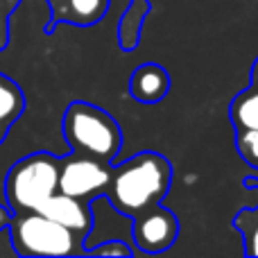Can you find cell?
<instances>
[{"label":"cell","mask_w":258,"mask_h":258,"mask_svg":"<svg viewBox=\"0 0 258 258\" xmlns=\"http://www.w3.org/2000/svg\"><path fill=\"white\" fill-rule=\"evenodd\" d=\"M172 183V165L156 152H141L116 170L107 186L111 206L129 220L156 209Z\"/></svg>","instance_id":"obj_1"},{"label":"cell","mask_w":258,"mask_h":258,"mask_svg":"<svg viewBox=\"0 0 258 258\" xmlns=\"http://www.w3.org/2000/svg\"><path fill=\"white\" fill-rule=\"evenodd\" d=\"M63 136L75 154L109 161L120 152V125L104 109L89 102H73L63 113Z\"/></svg>","instance_id":"obj_2"},{"label":"cell","mask_w":258,"mask_h":258,"mask_svg":"<svg viewBox=\"0 0 258 258\" xmlns=\"http://www.w3.org/2000/svg\"><path fill=\"white\" fill-rule=\"evenodd\" d=\"M9 240L16 256H73L84 254V238L68 227L45 218L43 213L27 211L12 213L7 224Z\"/></svg>","instance_id":"obj_3"},{"label":"cell","mask_w":258,"mask_h":258,"mask_svg":"<svg viewBox=\"0 0 258 258\" xmlns=\"http://www.w3.org/2000/svg\"><path fill=\"white\" fill-rule=\"evenodd\" d=\"M59 159L48 152H36L16 161L5 179V200L12 213L39 211V206L57 192Z\"/></svg>","instance_id":"obj_4"},{"label":"cell","mask_w":258,"mask_h":258,"mask_svg":"<svg viewBox=\"0 0 258 258\" xmlns=\"http://www.w3.org/2000/svg\"><path fill=\"white\" fill-rule=\"evenodd\" d=\"M111 179L109 163L91 159L84 154H73L68 159H59L57 190L63 195L89 200L95 192H104Z\"/></svg>","instance_id":"obj_5"},{"label":"cell","mask_w":258,"mask_h":258,"mask_svg":"<svg viewBox=\"0 0 258 258\" xmlns=\"http://www.w3.org/2000/svg\"><path fill=\"white\" fill-rule=\"evenodd\" d=\"M132 238L136 242L138 249L145 254H159L165 251L168 247L174 245L179 233V220L172 211L156 206V209L147 211V213L138 215L132 220Z\"/></svg>","instance_id":"obj_6"},{"label":"cell","mask_w":258,"mask_h":258,"mask_svg":"<svg viewBox=\"0 0 258 258\" xmlns=\"http://www.w3.org/2000/svg\"><path fill=\"white\" fill-rule=\"evenodd\" d=\"M36 213H43L45 218L68 227L80 238H86L93 229V206L86 204V200L63 195V192H52L43 204L39 206Z\"/></svg>","instance_id":"obj_7"},{"label":"cell","mask_w":258,"mask_h":258,"mask_svg":"<svg viewBox=\"0 0 258 258\" xmlns=\"http://www.w3.org/2000/svg\"><path fill=\"white\" fill-rule=\"evenodd\" d=\"M52 7V23H73V25H93L107 14L109 0H50Z\"/></svg>","instance_id":"obj_8"},{"label":"cell","mask_w":258,"mask_h":258,"mask_svg":"<svg viewBox=\"0 0 258 258\" xmlns=\"http://www.w3.org/2000/svg\"><path fill=\"white\" fill-rule=\"evenodd\" d=\"M170 89V77L168 71L156 63H145V66L136 68L132 75V84H129V93L134 100L145 104L161 102Z\"/></svg>","instance_id":"obj_9"},{"label":"cell","mask_w":258,"mask_h":258,"mask_svg":"<svg viewBox=\"0 0 258 258\" xmlns=\"http://www.w3.org/2000/svg\"><path fill=\"white\" fill-rule=\"evenodd\" d=\"M25 111V95L23 89L12 77L0 73V118L7 125H14Z\"/></svg>","instance_id":"obj_10"},{"label":"cell","mask_w":258,"mask_h":258,"mask_svg":"<svg viewBox=\"0 0 258 258\" xmlns=\"http://www.w3.org/2000/svg\"><path fill=\"white\" fill-rule=\"evenodd\" d=\"M231 120L238 129H258V86L231 102Z\"/></svg>","instance_id":"obj_11"},{"label":"cell","mask_w":258,"mask_h":258,"mask_svg":"<svg viewBox=\"0 0 258 258\" xmlns=\"http://www.w3.org/2000/svg\"><path fill=\"white\" fill-rule=\"evenodd\" d=\"M236 145L242 159L251 168H258V129H238Z\"/></svg>","instance_id":"obj_12"},{"label":"cell","mask_w":258,"mask_h":258,"mask_svg":"<svg viewBox=\"0 0 258 258\" xmlns=\"http://www.w3.org/2000/svg\"><path fill=\"white\" fill-rule=\"evenodd\" d=\"M84 254H91V256H132L134 247H129L127 240L111 238V240H102L98 247H86Z\"/></svg>","instance_id":"obj_13"},{"label":"cell","mask_w":258,"mask_h":258,"mask_svg":"<svg viewBox=\"0 0 258 258\" xmlns=\"http://www.w3.org/2000/svg\"><path fill=\"white\" fill-rule=\"evenodd\" d=\"M21 0H0V50L9 43V16L16 12Z\"/></svg>","instance_id":"obj_14"},{"label":"cell","mask_w":258,"mask_h":258,"mask_svg":"<svg viewBox=\"0 0 258 258\" xmlns=\"http://www.w3.org/2000/svg\"><path fill=\"white\" fill-rule=\"evenodd\" d=\"M251 215L256 218V213L251 211ZM247 236V247H245V251L249 256H258V218L254 220V224H251V229H249V233H245Z\"/></svg>","instance_id":"obj_15"},{"label":"cell","mask_w":258,"mask_h":258,"mask_svg":"<svg viewBox=\"0 0 258 258\" xmlns=\"http://www.w3.org/2000/svg\"><path fill=\"white\" fill-rule=\"evenodd\" d=\"M9 127H12V125H7V122H5L3 118H0V143H3L5 138H7V134H9Z\"/></svg>","instance_id":"obj_16"},{"label":"cell","mask_w":258,"mask_h":258,"mask_svg":"<svg viewBox=\"0 0 258 258\" xmlns=\"http://www.w3.org/2000/svg\"><path fill=\"white\" fill-rule=\"evenodd\" d=\"M254 86H258V61H256V66H254Z\"/></svg>","instance_id":"obj_17"}]
</instances>
